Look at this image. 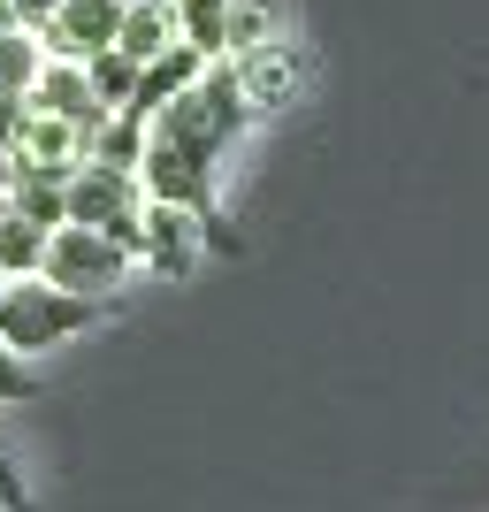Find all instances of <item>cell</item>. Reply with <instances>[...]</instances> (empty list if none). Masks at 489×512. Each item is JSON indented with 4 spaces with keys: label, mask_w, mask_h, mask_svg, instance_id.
<instances>
[{
    "label": "cell",
    "mask_w": 489,
    "mask_h": 512,
    "mask_svg": "<svg viewBox=\"0 0 489 512\" xmlns=\"http://www.w3.org/2000/svg\"><path fill=\"white\" fill-rule=\"evenodd\" d=\"M253 130V107L237 92L230 62H207L199 85H184L161 115H146V153H138V192L161 207H192L207 222V245H230L214 192H222V161L237 153V138Z\"/></svg>",
    "instance_id": "cell-1"
},
{
    "label": "cell",
    "mask_w": 489,
    "mask_h": 512,
    "mask_svg": "<svg viewBox=\"0 0 489 512\" xmlns=\"http://www.w3.org/2000/svg\"><path fill=\"white\" fill-rule=\"evenodd\" d=\"M107 306L115 299H85V291H62V283H46V276H0V344L23 352V360H39L54 344L100 329Z\"/></svg>",
    "instance_id": "cell-2"
},
{
    "label": "cell",
    "mask_w": 489,
    "mask_h": 512,
    "mask_svg": "<svg viewBox=\"0 0 489 512\" xmlns=\"http://www.w3.org/2000/svg\"><path fill=\"white\" fill-rule=\"evenodd\" d=\"M138 268L130 245H115L107 230H85V222H62L46 230V253H39V276L62 283V291H85V299H115Z\"/></svg>",
    "instance_id": "cell-3"
},
{
    "label": "cell",
    "mask_w": 489,
    "mask_h": 512,
    "mask_svg": "<svg viewBox=\"0 0 489 512\" xmlns=\"http://www.w3.org/2000/svg\"><path fill=\"white\" fill-rule=\"evenodd\" d=\"M138 214H146L138 169H100V161H77V169L62 176V222H85V230H107L115 245H138Z\"/></svg>",
    "instance_id": "cell-4"
},
{
    "label": "cell",
    "mask_w": 489,
    "mask_h": 512,
    "mask_svg": "<svg viewBox=\"0 0 489 512\" xmlns=\"http://www.w3.org/2000/svg\"><path fill=\"white\" fill-rule=\"evenodd\" d=\"M230 77H237V92H245V107L253 115H276V107H291V100H306L314 92V54L298 39H260V46H245V54H230Z\"/></svg>",
    "instance_id": "cell-5"
},
{
    "label": "cell",
    "mask_w": 489,
    "mask_h": 512,
    "mask_svg": "<svg viewBox=\"0 0 489 512\" xmlns=\"http://www.w3.org/2000/svg\"><path fill=\"white\" fill-rule=\"evenodd\" d=\"M138 268H153V276L184 283L199 268V253H207V222H199L192 207H161V199H146V214H138Z\"/></svg>",
    "instance_id": "cell-6"
},
{
    "label": "cell",
    "mask_w": 489,
    "mask_h": 512,
    "mask_svg": "<svg viewBox=\"0 0 489 512\" xmlns=\"http://www.w3.org/2000/svg\"><path fill=\"white\" fill-rule=\"evenodd\" d=\"M115 23H123V0H62L31 39H39L46 62H85L100 46H115Z\"/></svg>",
    "instance_id": "cell-7"
},
{
    "label": "cell",
    "mask_w": 489,
    "mask_h": 512,
    "mask_svg": "<svg viewBox=\"0 0 489 512\" xmlns=\"http://www.w3.org/2000/svg\"><path fill=\"white\" fill-rule=\"evenodd\" d=\"M85 161V130L62 123V115H46V107L23 100L16 115V138H8V169H39V176H69Z\"/></svg>",
    "instance_id": "cell-8"
},
{
    "label": "cell",
    "mask_w": 489,
    "mask_h": 512,
    "mask_svg": "<svg viewBox=\"0 0 489 512\" xmlns=\"http://www.w3.org/2000/svg\"><path fill=\"white\" fill-rule=\"evenodd\" d=\"M23 100L46 107V115H62V123H77L85 138L107 123V107L92 100V85H85V62H39V77H31V92H23Z\"/></svg>",
    "instance_id": "cell-9"
},
{
    "label": "cell",
    "mask_w": 489,
    "mask_h": 512,
    "mask_svg": "<svg viewBox=\"0 0 489 512\" xmlns=\"http://www.w3.org/2000/svg\"><path fill=\"white\" fill-rule=\"evenodd\" d=\"M199 69H207V54L176 39L169 54H153V62H138V85H130V107H123V115H138V123H146V115H161V107H169V100H176L184 85H199Z\"/></svg>",
    "instance_id": "cell-10"
},
{
    "label": "cell",
    "mask_w": 489,
    "mask_h": 512,
    "mask_svg": "<svg viewBox=\"0 0 489 512\" xmlns=\"http://www.w3.org/2000/svg\"><path fill=\"white\" fill-rule=\"evenodd\" d=\"M115 46H123L130 62H153V54H169V46H176V16H169V0H130L123 23H115Z\"/></svg>",
    "instance_id": "cell-11"
},
{
    "label": "cell",
    "mask_w": 489,
    "mask_h": 512,
    "mask_svg": "<svg viewBox=\"0 0 489 512\" xmlns=\"http://www.w3.org/2000/svg\"><path fill=\"white\" fill-rule=\"evenodd\" d=\"M39 253H46V230L0 192V276H39Z\"/></svg>",
    "instance_id": "cell-12"
},
{
    "label": "cell",
    "mask_w": 489,
    "mask_h": 512,
    "mask_svg": "<svg viewBox=\"0 0 489 512\" xmlns=\"http://www.w3.org/2000/svg\"><path fill=\"white\" fill-rule=\"evenodd\" d=\"M85 85H92V100H100L107 115H123L130 85H138V62H130L123 46H100V54H85Z\"/></svg>",
    "instance_id": "cell-13"
},
{
    "label": "cell",
    "mask_w": 489,
    "mask_h": 512,
    "mask_svg": "<svg viewBox=\"0 0 489 512\" xmlns=\"http://www.w3.org/2000/svg\"><path fill=\"white\" fill-rule=\"evenodd\" d=\"M138 153H146V123L138 115H107L85 138V161H100V169H138Z\"/></svg>",
    "instance_id": "cell-14"
},
{
    "label": "cell",
    "mask_w": 489,
    "mask_h": 512,
    "mask_svg": "<svg viewBox=\"0 0 489 512\" xmlns=\"http://www.w3.org/2000/svg\"><path fill=\"white\" fill-rule=\"evenodd\" d=\"M169 16H176V39L184 46L222 62V16H230V0H169Z\"/></svg>",
    "instance_id": "cell-15"
},
{
    "label": "cell",
    "mask_w": 489,
    "mask_h": 512,
    "mask_svg": "<svg viewBox=\"0 0 489 512\" xmlns=\"http://www.w3.org/2000/svg\"><path fill=\"white\" fill-rule=\"evenodd\" d=\"M276 31H283L276 0H230V16H222V62L245 54V46H260V39H276Z\"/></svg>",
    "instance_id": "cell-16"
},
{
    "label": "cell",
    "mask_w": 489,
    "mask_h": 512,
    "mask_svg": "<svg viewBox=\"0 0 489 512\" xmlns=\"http://www.w3.org/2000/svg\"><path fill=\"white\" fill-rule=\"evenodd\" d=\"M8 199H16L39 230H62V176H39V169H8Z\"/></svg>",
    "instance_id": "cell-17"
},
{
    "label": "cell",
    "mask_w": 489,
    "mask_h": 512,
    "mask_svg": "<svg viewBox=\"0 0 489 512\" xmlns=\"http://www.w3.org/2000/svg\"><path fill=\"white\" fill-rule=\"evenodd\" d=\"M39 39L31 31H0V100H23L31 92V77H39Z\"/></svg>",
    "instance_id": "cell-18"
},
{
    "label": "cell",
    "mask_w": 489,
    "mask_h": 512,
    "mask_svg": "<svg viewBox=\"0 0 489 512\" xmlns=\"http://www.w3.org/2000/svg\"><path fill=\"white\" fill-rule=\"evenodd\" d=\"M23 398H39V367L0 344V406H23Z\"/></svg>",
    "instance_id": "cell-19"
},
{
    "label": "cell",
    "mask_w": 489,
    "mask_h": 512,
    "mask_svg": "<svg viewBox=\"0 0 489 512\" xmlns=\"http://www.w3.org/2000/svg\"><path fill=\"white\" fill-rule=\"evenodd\" d=\"M0 512H31V482H23L16 451L0 444Z\"/></svg>",
    "instance_id": "cell-20"
},
{
    "label": "cell",
    "mask_w": 489,
    "mask_h": 512,
    "mask_svg": "<svg viewBox=\"0 0 489 512\" xmlns=\"http://www.w3.org/2000/svg\"><path fill=\"white\" fill-rule=\"evenodd\" d=\"M54 8H62V0H16V23H23V31H39Z\"/></svg>",
    "instance_id": "cell-21"
},
{
    "label": "cell",
    "mask_w": 489,
    "mask_h": 512,
    "mask_svg": "<svg viewBox=\"0 0 489 512\" xmlns=\"http://www.w3.org/2000/svg\"><path fill=\"white\" fill-rule=\"evenodd\" d=\"M0 192H8V153H0Z\"/></svg>",
    "instance_id": "cell-22"
},
{
    "label": "cell",
    "mask_w": 489,
    "mask_h": 512,
    "mask_svg": "<svg viewBox=\"0 0 489 512\" xmlns=\"http://www.w3.org/2000/svg\"><path fill=\"white\" fill-rule=\"evenodd\" d=\"M123 8H130V0H123Z\"/></svg>",
    "instance_id": "cell-23"
}]
</instances>
